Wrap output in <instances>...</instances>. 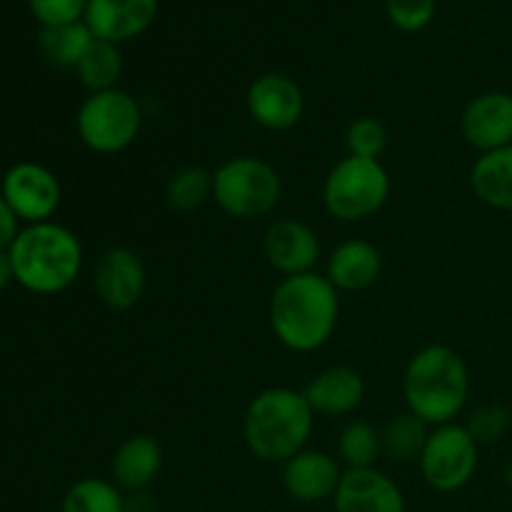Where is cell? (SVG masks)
Wrapping results in <instances>:
<instances>
[{"instance_id": "1", "label": "cell", "mask_w": 512, "mask_h": 512, "mask_svg": "<svg viewBox=\"0 0 512 512\" xmlns=\"http://www.w3.org/2000/svg\"><path fill=\"white\" fill-rule=\"evenodd\" d=\"M268 315L283 348L315 353L338 328L340 290L320 273L290 275L275 285Z\"/></svg>"}, {"instance_id": "2", "label": "cell", "mask_w": 512, "mask_h": 512, "mask_svg": "<svg viewBox=\"0 0 512 512\" xmlns=\"http://www.w3.org/2000/svg\"><path fill=\"white\" fill-rule=\"evenodd\" d=\"M470 395V370L458 350L425 345L405 365L403 398L420 420L438 428L455 423Z\"/></svg>"}, {"instance_id": "3", "label": "cell", "mask_w": 512, "mask_h": 512, "mask_svg": "<svg viewBox=\"0 0 512 512\" xmlns=\"http://www.w3.org/2000/svg\"><path fill=\"white\" fill-rule=\"evenodd\" d=\"M315 410L303 390L268 388L255 395L243 415V438L263 463H288L308 448Z\"/></svg>"}, {"instance_id": "4", "label": "cell", "mask_w": 512, "mask_h": 512, "mask_svg": "<svg viewBox=\"0 0 512 512\" xmlns=\"http://www.w3.org/2000/svg\"><path fill=\"white\" fill-rule=\"evenodd\" d=\"M8 255L15 280L38 295L63 293L83 270V245L78 235L50 220L20 230Z\"/></svg>"}, {"instance_id": "5", "label": "cell", "mask_w": 512, "mask_h": 512, "mask_svg": "<svg viewBox=\"0 0 512 512\" xmlns=\"http://www.w3.org/2000/svg\"><path fill=\"white\" fill-rule=\"evenodd\" d=\"M280 193L278 170L255 155H238L213 170V200L235 220L265 218L280 203Z\"/></svg>"}, {"instance_id": "6", "label": "cell", "mask_w": 512, "mask_h": 512, "mask_svg": "<svg viewBox=\"0 0 512 512\" xmlns=\"http://www.w3.org/2000/svg\"><path fill=\"white\" fill-rule=\"evenodd\" d=\"M390 198V175L380 160L348 155L330 168L323 183V205L335 220L360 223L383 210Z\"/></svg>"}, {"instance_id": "7", "label": "cell", "mask_w": 512, "mask_h": 512, "mask_svg": "<svg viewBox=\"0 0 512 512\" xmlns=\"http://www.w3.org/2000/svg\"><path fill=\"white\" fill-rule=\"evenodd\" d=\"M75 125L85 148L98 155H118L138 140L143 110L128 90L90 93L80 105Z\"/></svg>"}, {"instance_id": "8", "label": "cell", "mask_w": 512, "mask_h": 512, "mask_svg": "<svg viewBox=\"0 0 512 512\" xmlns=\"http://www.w3.org/2000/svg\"><path fill=\"white\" fill-rule=\"evenodd\" d=\"M480 445L465 425L448 423L430 430L420 455V475L435 493H458L478 470Z\"/></svg>"}, {"instance_id": "9", "label": "cell", "mask_w": 512, "mask_h": 512, "mask_svg": "<svg viewBox=\"0 0 512 512\" xmlns=\"http://www.w3.org/2000/svg\"><path fill=\"white\" fill-rule=\"evenodd\" d=\"M248 115L255 125L285 133L303 120L305 95L293 78L283 73H263L248 85Z\"/></svg>"}, {"instance_id": "10", "label": "cell", "mask_w": 512, "mask_h": 512, "mask_svg": "<svg viewBox=\"0 0 512 512\" xmlns=\"http://www.w3.org/2000/svg\"><path fill=\"white\" fill-rule=\"evenodd\" d=\"M148 273L135 250L125 245L108 248L93 270V288L100 303L110 310H130L143 298Z\"/></svg>"}, {"instance_id": "11", "label": "cell", "mask_w": 512, "mask_h": 512, "mask_svg": "<svg viewBox=\"0 0 512 512\" xmlns=\"http://www.w3.org/2000/svg\"><path fill=\"white\" fill-rule=\"evenodd\" d=\"M3 195L20 220L45 223L60 205V183L38 163H18L5 173Z\"/></svg>"}, {"instance_id": "12", "label": "cell", "mask_w": 512, "mask_h": 512, "mask_svg": "<svg viewBox=\"0 0 512 512\" xmlns=\"http://www.w3.org/2000/svg\"><path fill=\"white\" fill-rule=\"evenodd\" d=\"M263 255L270 268L283 278L315 273V265L320 260V240L303 220L280 218L265 230Z\"/></svg>"}, {"instance_id": "13", "label": "cell", "mask_w": 512, "mask_h": 512, "mask_svg": "<svg viewBox=\"0 0 512 512\" xmlns=\"http://www.w3.org/2000/svg\"><path fill=\"white\" fill-rule=\"evenodd\" d=\"M460 133L478 153L512 145V93L488 90L475 95L460 115Z\"/></svg>"}, {"instance_id": "14", "label": "cell", "mask_w": 512, "mask_h": 512, "mask_svg": "<svg viewBox=\"0 0 512 512\" xmlns=\"http://www.w3.org/2000/svg\"><path fill=\"white\" fill-rule=\"evenodd\" d=\"M335 512H405V495L378 468L345 470L333 495Z\"/></svg>"}, {"instance_id": "15", "label": "cell", "mask_w": 512, "mask_h": 512, "mask_svg": "<svg viewBox=\"0 0 512 512\" xmlns=\"http://www.w3.org/2000/svg\"><path fill=\"white\" fill-rule=\"evenodd\" d=\"M160 0H88L83 23L100 40L120 45L138 38L158 18Z\"/></svg>"}, {"instance_id": "16", "label": "cell", "mask_w": 512, "mask_h": 512, "mask_svg": "<svg viewBox=\"0 0 512 512\" xmlns=\"http://www.w3.org/2000/svg\"><path fill=\"white\" fill-rule=\"evenodd\" d=\"M343 465L325 450H300L283 463V488L298 503H323L333 500L343 478Z\"/></svg>"}, {"instance_id": "17", "label": "cell", "mask_w": 512, "mask_h": 512, "mask_svg": "<svg viewBox=\"0 0 512 512\" xmlns=\"http://www.w3.org/2000/svg\"><path fill=\"white\" fill-rule=\"evenodd\" d=\"M163 470V448L153 435H130L110 460V480L123 493H140L158 480Z\"/></svg>"}, {"instance_id": "18", "label": "cell", "mask_w": 512, "mask_h": 512, "mask_svg": "<svg viewBox=\"0 0 512 512\" xmlns=\"http://www.w3.org/2000/svg\"><path fill=\"white\" fill-rule=\"evenodd\" d=\"M303 393L315 415L340 418V415H350L360 408V403L365 400V380L355 368L333 365L315 375Z\"/></svg>"}, {"instance_id": "19", "label": "cell", "mask_w": 512, "mask_h": 512, "mask_svg": "<svg viewBox=\"0 0 512 512\" xmlns=\"http://www.w3.org/2000/svg\"><path fill=\"white\" fill-rule=\"evenodd\" d=\"M383 273V255L368 240H345L330 253L325 278L343 293H360L378 283Z\"/></svg>"}, {"instance_id": "20", "label": "cell", "mask_w": 512, "mask_h": 512, "mask_svg": "<svg viewBox=\"0 0 512 512\" xmlns=\"http://www.w3.org/2000/svg\"><path fill=\"white\" fill-rule=\"evenodd\" d=\"M470 188L490 208L512 213V145L480 153L470 168Z\"/></svg>"}, {"instance_id": "21", "label": "cell", "mask_w": 512, "mask_h": 512, "mask_svg": "<svg viewBox=\"0 0 512 512\" xmlns=\"http://www.w3.org/2000/svg\"><path fill=\"white\" fill-rule=\"evenodd\" d=\"M430 425L413 415L410 410L390 418V423L380 430V440H383V458L390 463L410 465L418 463L423 455L425 443H428Z\"/></svg>"}, {"instance_id": "22", "label": "cell", "mask_w": 512, "mask_h": 512, "mask_svg": "<svg viewBox=\"0 0 512 512\" xmlns=\"http://www.w3.org/2000/svg\"><path fill=\"white\" fill-rule=\"evenodd\" d=\"M93 38L95 35L90 33L88 25L83 20H75V23L40 28L38 43L45 58L53 65H58V68H78L80 58L90 48Z\"/></svg>"}, {"instance_id": "23", "label": "cell", "mask_w": 512, "mask_h": 512, "mask_svg": "<svg viewBox=\"0 0 512 512\" xmlns=\"http://www.w3.org/2000/svg\"><path fill=\"white\" fill-rule=\"evenodd\" d=\"M78 78L90 93H105V90L118 88V80L123 75V53L110 40L93 38L90 48L78 63Z\"/></svg>"}, {"instance_id": "24", "label": "cell", "mask_w": 512, "mask_h": 512, "mask_svg": "<svg viewBox=\"0 0 512 512\" xmlns=\"http://www.w3.org/2000/svg\"><path fill=\"white\" fill-rule=\"evenodd\" d=\"M383 458V440L378 428L368 420H350L338 438V460L345 470L375 468Z\"/></svg>"}, {"instance_id": "25", "label": "cell", "mask_w": 512, "mask_h": 512, "mask_svg": "<svg viewBox=\"0 0 512 512\" xmlns=\"http://www.w3.org/2000/svg\"><path fill=\"white\" fill-rule=\"evenodd\" d=\"M60 512H125V493L103 478H83L65 493Z\"/></svg>"}, {"instance_id": "26", "label": "cell", "mask_w": 512, "mask_h": 512, "mask_svg": "<svg viewBox=\"0 0 512 512\" xmlns=\"http://www.w3.org/2000/svg\"><path fill=\"white\" fill-rule=\"evenodd\" d=\"M208 200H213V173L198 165L180 168L165 183V203L175 213H193L203 208Z\"/></svg>"}, {"instance_id": "27", "label": "cell", "mask_w": 512, "mask_h": 512, "mask_svg": "<svg viewBox=\"0 0 512 512\" xmlns=\"http://www.w3.org/2000/svg\"><path fill=\"white\" fill-rule=\"evenodd\" d=\"M345 143H348V155L380 160V155L388 148V130H385V125L378 118L363 115V118H355L348 125Z\"/></svg>"}, {"instance_id": "28", "label": "cell", "mask_w": 512, "mask_h": 512, "mask_svg": "<svg viewBox=\"0 0 512 512\" xmlns=\"http://www.w3.org/2000/svg\"><path fill=\"white\" fill-rule=\"evenodd\" d=\"M385 10L395 28L405 33H418L428 28L430 20L435 18L438 0H385Z\"/></svg>"}, {"instance_id": "29", "label": "cell", "mask_w": 512, "mask_h": 512, "mask_svg": "<svg viewBox=\"0 0 512 512\" xmlns=\"http://www.w3.org/2000/svg\"><path fill=\"white\" fill-rule=\"evenodd\" d=\"M468 433L473 435L478 445L498 443L510 428V410L503 405H483V408L473 410L465 423Z\"/></svg>"}, {"instance_id": "30", "label": "cell", "mask_w": 512, "mask_h": 512, "mask_svg": "<svg viewBox=\"0 0 512 512\" xmlns=\"http://www.w3.org/2000/svg\"><path fill=\"white\" fill-rule=\"evenodd\" d=\"M30 10L40 25H65L83 20L88 0H28Z\"/></svg>"}, {"instance_id": "31", "label": "cell", "mask_w": 512, "mask_h": 512, "mask_svg": "<svg viewBox=\"0 0 512 512\" xmlns=\"http://www.w3.org/2000/svg\"><path fill=\"white\" fill-rule=\"evenodd\" d=\"M18 215H15V210L10 208L8 200L0 195V250H10V245L15 243V238H18Z\"/></svg>"}, {"instance_id": "32", "label": "cell", "mask_w": 512, "mask_h": 512, "mask_svg": "<svg viewBox=\"0 0 512 512\" xmlns=\"http://www.w3.org/2000/svg\"><path fill=\"white\" fill-rule=\"evenodd\" d=\"M10 280H15V275H13V263H10L8 250H0V290H3L5 285L10 283Z\"/></svg>"}, {"instance_id": "33", "label": "cell", "mask_w": 512, "mask_h": 512, "mask_svg": "<svg viewBox=\"0 0 512 512\" xmlns=\"http://www.w3.org/2000/svg\"><path fill=\"white\" fill-rule=\"evenodd\" d=\"M503 480H505V485H508V488L512 490V463L508 465V468H505V473H503Z\"/></svg>"}]
</instances>
